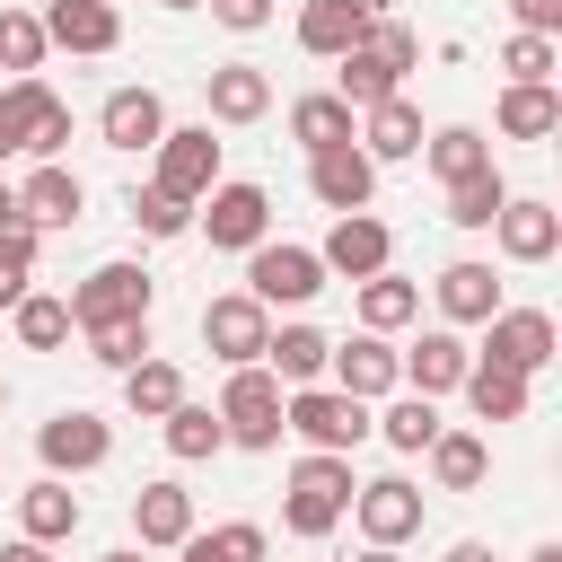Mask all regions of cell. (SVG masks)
I'll list each match as a JSON object with an SVG mask.
<instances>
[{"label":"cell","mask_w":562,"mask_h":562,"mask_svg":"<svg viewBox=\"0 0 562 562\" xmlns=\"http://www.w3.org/2000/svg\"><path fill=\"white\" fill-rule=\"evenodd\" d=\"M351 492H360V483H351V457H316V448H307V457L290 465V501H281V527L316 544V536H334V527L351 518Z\"/></svg>","instance_id":"6da1fadb"},{"label":"cell","mask_w":562,"mask_h":562,"mask_svg":"<svg viewBox=\"0 0 562 562\" xmlns=\"http://www.w3.org/2000/svg\"><path fill=\"white\" fill-rule=\"evenodd\" d=\"M193 228H202L211 246H228V255H255V246L272 237V193L246 184V176H220V184L193 202Z\"/></svg>","instance_id":"7a4b0ae2"},{"label":"cell","mask_w":562,"mask_h":562,"mask_svg":"<svg viewBox=\"0 0 562 562\" xmlns=\"http://www.w3.org/2000/svg\"><path fill=\"white\" fill-rule=\"evenodd\" d=\"M281 378L255 360V369H228V386H220V430H228V448H281Z\"/></svg>","instance_id":"3957f363"},{"label":"cell","mask_w":562,"mask_h":562,"mask_svg":"<svg viewBox=\"0 0 562 562\" xmlns=\"http://www.w3.org/2000/svg\"><path fill=\"white\" fill-rule=\"evenodd\" d=\"M281 430H299L316 457H351V448L369 439V404H351V395H334V386H290V395H281Z\"/></svg>","instance_id":"277c9868"},{"label":"cell","mask_w":562,"mask_h":562,"mask_svg":"<svg viewBox=\"0 0 562 562\" xmlns=\"http://www.w3.org/2000/svg\"><path fill=\"white\" fill-rule=\"evenodd\" d=\"M149 158H158L149 184H158L167 202H184V211L220 184V140H211V123H167V140H158Z\"/></svg>","instance_id":"5b68a950"},{"label":"cell","mask_w":562,"mask_h":562,"mask_svg":"<svg viewBox=\"0 0 562 562\" xmlns=\"http://www.w3.org/2000/svg\"><path fill=\"white\" fill-rule=\"evenodd\" d=\"M316 290H325L316 246H272V237H263V246L246 255V299H255V307H307Z\"/></svg>","instance_id":"8992f818"},{"label":"cell","mask_w":562,"mask_h":562,"mask_svg":"<svg viewBox=\"0 0 562 562\" xmlns=\"http://www.w3.org/2000/svg\"><path fill=\"white\" fill-rule=\"evenodd\" d=\"M149 299H158V281H149L140 263H97V272L70 290V325L88 334V325H114V316H149Z\"/></svg>","instance_id":"52a82bcc"},{"label":"cell","mask_w":562,"mask_h":562,"mask_svg":"<svg viewBox=\"0 0 562 562\" xmlns=\"http://www.w3.org/2000/svg\"><path fill=\"white\" fill-rule=\"evenodd\" d=\"M553 316L544 307H501L492 325H483V351L474 360H492V369H518V378H536V369H553Z\"/></svg>","instance_id":"ba28073f"},{"label":"cell","mask_w":562,"mask_h":562,"mask_svg":"<svg viewBox=\"0 0 562 562\" xmlns=\"http://www.w3.org/2000/svg\"><path fill=\"white\" fill-rule=\"evenodd\" d=\"M35 457H44V474H88V465L114 457V422L88 413V404H70V413H53L35 430Z\"/></svg>","instance_id":"9c48e42d"},{"label":"cell","mask_w":562,"mask_h":562,"mask_svg":"<svg viewBox=\"0 0 562 562\" xmlns=\"http://www.w3.org/2000/svg\"><path fill=\"white\" fill-rule=\"evenodd\" d=\"M316 263H325V272H342V281H369V272H386V263H395V228H386V220H369V211H342V220L325 228Z\"/></svg>","instance_id":"30bf717a"},{"label":"cell","mask_w":562,"mask_h":562,"mask_svg":"<svg viewBox=\"0 0 562 562\" xmlns=\"http://www.w3.org/2000/svg\"><path fill=\"white\" fill-rule=\"evenodd\" d=\"M263 334H272V307H255L246 290H228V299L202 307V342H211V360H228V369H255V360H263Z\"/></svg>","instance_id":"8fae6325"},{"label":"cell","mask_w":562,"mask_h":562,"mask_svg":"<svg viewBox=\"0 0 562 562\" xmlns=\"http://www.w3.org/2000/svg\"><path fill=\"white\" fill-rule=\"evenodd\" d=\"M465 369H474V351H465V334L457 325H430L413 351H395V378H404V395H448V386H465Z\"/></svg>","instance_id":"7c38bea8"},{"label":"cell","mask_w":562,"mask_h":562,"mask_svg":"<svg viewBox=\"0 0 562 562\" xmlns=\"http://www.w3.org/2000/svg\"><path fill=\"white\" fill-rule=\"evenodd\" d=\"M325 378H334V395H351V404H378V395L404 386L386 334H351V342H334V351H325Z\"/></svg>","instance_id":"4fadbf2b"},{"label":"cell","mask_w":562,"mask_h":562,"mask_svg":"<svg viewBox=\"0 0 562 562\" xmlns=\"http://www.w3.org/2000/svg\"><path fill=\"white\" fill-rule=\"evenodd\" d=\"M351 518H360L369 544H404V536H422V492L404 474H378V483L351 492Z\"/></svg>","instance_id":"5bb4252c"},{"label":"cell","mask_w":562,"mask_h":562,"mask_svg":"<svg viewBox=\"0 0 562 562\" xmlns=\"http://www.w3.org/2000/svg\"><path fill=\"white\" fill-rule=\"evenodd\" d=\"M369 26H378V0H307L299 9V53L342 61L351 44H369Z\"/></svg>","instance_id":"9a60e30c"},{"label":"cell","mask_w":562,"mask_h":562,"mask_svg":"<svg viewBox=\"0 0 562 562\" xmlns=\"http://www.w3.org/2000/svg\"><path fill=\"white\" fill-rule=\"evenodd\" d=\"M97 132H105V149H123V158L158 149V140H167V105H158V88H114V97L97 105Z\"/></svg>","instance_id":"2e32d148"},{"label":"cell","mask_w":562,"mask_h":562,"mask_svg":"<svg viewBox=\"0 0 562 562\" xmlns=\"http://www.w3.org/2000/svg\"><path fill=\"white\" fill-rule=\"evenodd\" d=\"M307 193L342 220V211H369V193H378V167L360 158V140H342V149H316L307 158Z\"/></svg>","instance_id":"e0dca14e"},{"label":"cell","mask_w":562,"mask_h":562,"mask_svg":"<svg viewBox=\"0 0 562 562\" xmlns=\"http://www.w3.org/2000/svg\"><path fill=\"white\" fill-rule=\"evenodd\" d=\"M35 18H44V44H61V53H114L123 44V9H105V0H44Z\"/></svg>","instance_id":"ac0fdd59"},{"label":"cell","mask_w":562,"mask_h":562,"mask_svg":"<svg viewBox=\"0 0 562 562\" xmlns=\"http://www.w3.org/2000/svg\"><path fill=\"white\" fill-rule=\"evenodd\" d=\"M492 237H501V255H509V263H553V246H562V211H553V202L509 193V202H501V220H492Z\"/></svg>","instance_id":"d6986e66"},{"label":"cell","mask_w":562,"mask_h":562,"mask_svg":"<svg viewBox=\"0 0 562 562\" xmlns=\"http://www.w3.org/2000/svg\"><path fill=\"white\" fill-rule=\"evenodd\" d=\"M9 105H18L26 158H35V167H53V158H61V140H70V105H61L44 79H9Z\"/></svg>","instance_id":"ffe728a7"},{"label":"cell","mask_w":562,"mask_h":562,"mask_svg":"<svg viewBox=\"0 0 562 562\" xmlns=\"http://www.w3.org/2000/svg\"><path fill=\"white\" fill-rule=\"evenodd\" d=\"M202 105H211V123H263L272 114V79L255 61H220L202 79Z\"/></svg>","instance_id":"44dd1931"},{"label":"cell","mask_w":562,"mask_h":562,"mask_svg":"<svg viewBox=\"0 0 562 562\" xmlns=\"http://www.w3.org/2000/svg\"><path fill=\"white\" fill-rule=\"evenodd\" d=\"M132 536H140V553H149V544L176 553V544L193 536V492H184V483H140V492H132Z\"/></svg>","instance_id":"7402d4cb"},{"label":"cell","mask_w":562,"mask_h":562,"mask_svg":"<svg viewBox=\"0 0 562 562\" xmlns=\"http://www.w3.org/2000/svg\"><path fill=\"white\" fill-rule=\"evenodd\" d=\"M334 97L351 105V114H369V105H386V97H404V70L378 53V44H351L342 61H334Z\"/></svg>","instance_id":"603a6c76"},{"label":"cell","mask_w":562,"mask_h":562,"mask_svg":"<svg viewBox=\"0 0 562 562\" xmlns=\"http://www.w3.org/2000/svg\"><path fill=\"white\" fill-rule=\"evenodd\" d=\"M79 211H88V184H79L61 158H53V167H35V176L18 184V220H35V228H70Z\"/></svg>","instance_id":"cb8c5ba5"},{"label":"cell","mask_w":562,"mask_h":562,"mask_svg":"<svg viewBox=\"0 0 562 562\" xmlns=\"http://www.w3.org/2000/svg\"><path fill=\"white\" fill-rule=\"evenodd\" d=\"M430 290H439V316H448V325H492V316H501V281H492V263H474V255L448 263Z\"/></svg>","instance_id":"d4e9b609"},{"label":"cell","mask_w":562,"mask_h":562,"mask_svg":"<svg viewBox=\"0 0 562 562\" xmlns=\"http://www.w3.org/2000/svg\"><path fill=\"white\" fill-rule=\"evenodd\" d=\"M290 140L316 158V149H342V140H360V114L334 97V88H316V97H290Z\"/></svg>","instance_id":"484cf974"},{"label":"cell","mask_w":562,"mask_h":562,"mask_svg":"<svg viewBox=\"0 0 562 562\" xmlns=\"http://www.w3.org/2000/svg\"><path fill=\"white\" fill-rule=\"evenodd\" d=\"M360 158H369V167H378V158H422V105H413V97L369 105V114H360Z\"/></svg>","instance_id":"4316f807"},{"label":"cell","mask_w":562,"mask_h":562,"mask_svg":"<svg viewBox=\"0 0 562 562\" xmlns=\"http://www.w3.org/2000/svg\"><path fill=\"white\" fill-rule=\"evenodd\" d=\"M70 527H79V492H70L61 474H44V483L18 492V536H26V544H61Z\"/></svg>","instance_id":"83f0119b"},{"label":"cell","mask_w":562,"mask_h":562,"mask_svg":"<svg viewBox=\"0 0 562 562\" xmlns=\"http://www.w3.org/2000/svg\"><path fill=\"white\" fill-rule=\"evenodd\" d=\"M325 351H334V342H325L316 325H272V334H263V369H272L281 386H316V378H325Z\"/></svg>","instance_id":"f1b7e54d"},{"label":"cell","mask_w":562,"mask_h":562,"mask_svg":"<svg viewBox=\"0 0 562 562\" xmlns=\"http://www.w3.org/2000/svg\"><path fill=\"white\" fill-rule=\"evenodd\" d=\"M369 430H378L395 457H422L448 422H439V404H430V395H404V386H395V395H386V413H369Z\"/></svg>","instance_id":"f546056e"},{"label":"cell","mask_w":562,"mask_h":562,"mask_svg":"<svg viewBox=\"0 0 562 562\" xmlns=\"http://www.w3.org/2000/svg\"><path fill=\"white\" fill-rule=\"evenodd\" d=\"M501 140H553L562 132V88L544 79V88H501Z\"/></svg>","instance_id":"4dcf8cb0"},{"label":"cell","mask_w":562,"mask_h":562,"mask_svg":"<svg viewBox=\"0 0 562 562\" xmlns=\"http://www.w3.org/2000/svg\"><path fill=\"white\" fill-rule=\"evenodd\" d=\"M413 316H422V281H404L395 263L360 281V334H395V325H413Z\"/></svg>","instance_id":"1f68e13d"},{"label":"cell","mask_w":562,"mask_h":562,"mask_svg":"<svg viewBox=\"0 0 562 562\" xmlns=\"http://www.w3.org/2000/svg\"><path fill=\"white\" fill-rule=\"evenodd\" d=\"M422 457H430V483H439V492H474V483L492 474V448H483L474 430H439Z\"/></svg>","instance_id":"d6a6232c"},{"label":"cell","mask_w":562,"mask_h":562,"mask_svg":"<svg viewBox=\"0 0 562 562\" xmlns=\"http://www.w3.org/2000/svg\"><path fill=\"white\" fill-rule=\"evenodd\" d=\"M422 158H430V176H439V184H457V176L492 167V140H483L474 123H439V132H422Z\"/></svg>","instance_id":"836d02e7"},{"label":"cell","mask_w":562,"mask_h":562,"mask_svg":"<svg viewBox=\"0 0 562 562\" xmlns=\"http://www.w3.org/2000/svg\"><path fill=\"white\" fill-rule=\"evenodd\" d=\"M123 404H132V413H140V422H167V413H176V404H184V369H176V360H158V351H149V360H140V369H123Z\"/></svg>","instance_id":"e575fe53"},{"label":"cell","mask_w":562,"mask_h":562,"mask_svg":"<svg viewBox=\"0 0 562 562\" xmlns=\"http://www.w3.org/2000/svg\"><path fill=\"white\" fill-rule=\"evenodd\" d=\"M465 404H474V422H527V378L474 360V369H465Z\"/></svg>","instance_id":"d590c367"},{"label":"cell","mask_w":562,"mask_h":562,"mask_svg":"<svg viewBox=\"0 0 562 562\" xmlns=\"http://www.w3.org/2000/svg\"><path fill=\"white\" fill-rule=\"evenodd\" d=\"M9 325H18V342L26 351H61L79 325H70V299H53V290H26L18 307H9Z\"/></svg>","instance_id":"8d00e7d4"},{"label":"cell","mask_w":562,"mask_h":562,"mask_svg":"<svg viewBox=\"0 0 562 562\" xmlns=\"http://www.w3.org/2000/svg\"><path fill=\"white\" fill-rule=\"evenodd\" d=\"M220 448H228V430H220V413L184 395V404L167 413V457H176V465H202V457H220Z\"/></svg>","instance_id":"74e56055"},{"label":"cell","mask_w":562,"mask_h":562,"mask_svg":"<svg viewBox=\"0 0 562 562\" xmlns=\"http://www.w3.org/2000/svg\"><path fill=\"white\" fill-rule=\"evenodd\" d=\"M176 553H184V562H263V527H255V518H228V527H193Z\"/></svg>","instance_id":"f35d334b"},{"label":"cell","mask_w":562,"mask_h":562,"mask_svg":"<svg viewBox=\"0 0 562 562\" xmlns=\"http://www.w3.org/2000/svg\"><path fill=\"white\" fill-rule=\"evenodd\" d=\"M501 202H509L501 167H474V176H457V184H448V220H457V228H492V220H501Z\"/></svg>","instance_id":"ab89813d"},{"label":"cell","mask_w":562,"mask_h":562,"mask_svg":"<svg viewBox=\"0 0 562 562\" xmlns=\"http://www.w3.org/2000/svg\"><path fill=\"white\" fill-rule=\"evenodd\" d=\"M35 246H44L35 220H0V307L26 299V281H35Z\"/></svg>","instance_id":"60d3db41"},{"label":"cell","mask_w":562,"mask_h":562,"mask_svg":"<svg viewBox=\"0 0 562 562\" xmlns=\"http://www.w3.org/2000/svg\"><path fill=\"white\" fill-rule=\"evenodd\" d=\"M44 18L35 9H0V70H18V79H35L44 70Z\"/></svg>","instance_id":"b9f144b4"},{"label":"cell","mask_w":562,"mask_h":562,"mask_svg":"<svg viewBox=\"0 0 562 562\" xmlns=\"http://www.w3.org/2000/svg\"><path fill=\"white\" fill-rule=\"evenodd\" d=\"M88 360H105V369H140V360H149V316L88 325Z\"/></svg>","instance_id":"7bdbcfd3"},{"label":"cell","mask_w":562,"mask_h":562,"mask_svg":"<svg viewBox=\"0 0 562 562\" xmlns=\"http://www.w3.org/2000/svg\"><path fill=\"white\" fill-rule=\"evenodd\" d=\"M553 61H562V44H553V35H509V44H501L509 88H544V79H553Z\"/></svg>","instance_id":"ee69618b"},{"label":"cell","mask_w":562,"mask_h":562,"mask_svg":"<svg viewBox=\"0 0 562 562\" xmlns=\"http://www.w3.org/2000/svg\"><path fill=\"white\" fill-rule=\"evenodd\" d=\"M132 220H140V237H184V228H193V211H184V202H167L158 184H140V193H132Z\"/></svg>","instance_id":"f6af8a7d"},{"label":"cell","mask_w":562,"mask_h":562,"mask_svg":"<svg viewBox=\"0 0 562 562\" xmlns=\"http://www.w3.org/2000/svg\"><path fill=\"white\" fill-rule=\"evenodd\" d=\"M211 18L237 26V35H255V26H272V0H211Z\"/></svg>","instance_id":"bcb514c9"},{"label":"cell","mask_w":562,"mask_h":562,"mask_svg":"<svg viewBox=\"0 0 562 562\" xmlns=\"http://www.w3.org/2000/svg\"><path fill=\"white\" fill-rule=\"evenodd\" d=\"M518 35H562V0H509Z\"/></svg>","instance_id":"7dc6e473"},{"label":"cell","mask_w":562,"mask_h":562,"mask_svg":"<svg viewBox=\"0 0 562 562\" xmlns=\"http://www.w3.org/2000/svg\"><path fill=\"white\" fill-rule=\"evenodd\" d=\"M26 149V132H18V105H9V88H0V158H18Z\"/></svg>","instance_id":"c3c4849f"},{"label":"cell","mask_w":562,"mask_h":562,"mask_svg":"<svg viewBox=\"0 0 562 562\" xmlns=\"http://www.w3.org/2000/svg\"><path fill=\"white\" fill-rule=\"evenodd\" d=\"M0 562H53V544H26L18 536V544H0Z\"/></svg>","instance_id":"681fc988"},{"label":"cell","mask_w":562,"mask_h":562,"mask_svg":"<svg viewBox=\"0 0 562 562\" xmlns=\"http://www.w3.org/2000/svg\"><path fill=\"white\" fill-rule=\"evenodd\" d=\"M448 562H492V544H474V536H465V544H448Z\"/></svg>","instance_id":"f907efd6"},{"label":"cell","mask_w":562,"mask_h":562,"mask_svg":"<svg viewBox=\"0 0 562 562\" xmlns=\"http://www.w3.org/2000/svg\"><path fill=\"white\" fill-rule=\"evenodd\" d=\"M0 220H18V184H0Z\"/></svg>","instance_id":"816d5d0a"},{"label":"cell","mask_w":562,"mask_h":562,"mask_svg":"<svg viewBox=\"0 0 562 562\" xmlns=\"http://www.w3.org/2000/svg\"><path fill=\"white\" fill-rule=\"evenodd\" d=\"M97 562H140V544H114V553H97Z\"/></svg>","instance_id":"f5cc1de1"},{"label":"cell","mask_w":562,"mask_h":562,"mask_svg":"<svg viewBox=\"0 0 562 562\" xmlns=\"http://www.w3.org/2000/svg\"><path fill=\"white\" fill-rule=\"evenodd\" d=\"M360 562H404V553H395V544H369V553H360Z\"/></svg>","instance_id":"db71d44e"},{"label":"cell","mask_w":562,"mask_h":562,"mask_svg":"<svg viewBox=\"0 0 562 562\" xmlns=\"http://www.w3.org/2000/svg\"><path fill=\"white\" fill-rule=\"evenodd\" d=\"M527 562H562V544H536V553H527Z\"/></svg>","instance_id":"11a10c76"},{"label":"cell","mask_w":562,"mask_h":562,"mask_svg":"<svg viewBox=\"0 0 562 562\" xmlns=\"http://www.w3.org/2000/svg\"><path fill=\"white\" fill-rule=\"evenodd\" d=\"M167 9H211V0H167Z\"/></svg>","instance_id":"9f6ffc18"},{"label":"cell","mask_w":562,"mask_h":562,"mask_svg":"<svg viewBox=\"0 0 562 562\" xmlns=\"http://www.w3.org/2000/svg\"><path fill=\"white\" fill-rule=\"evenodd\" d=\"M0 404H9V378H0Z\"/></svg>","instance_id":"6f0895ef"},{"label":"cell","mask_w":562,"mask_h":562,"mask_svg":"<svg viewBox=\"0 0 562 562\" xmlns=\"http://www.w3.org/2000/svg\"><path fill=\"white\" fill-rule=\"evenodd\" d=\"M105 9H123V0H105Z\"/></svg>","instance_id":"680465c9"}]
</instances>
